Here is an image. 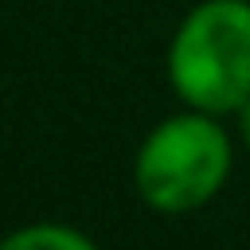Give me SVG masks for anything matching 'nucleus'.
<instances>
[{"label": "nucleus", "instance_id": "obj_1", "mask_svg": "<svg viewBox=\"0 0 250 250\" xmlns=\"http://www.w3.org/2000/svg\"><path fill=\"white\" fill-rule=\"evenodd\" d=\"M176 94L203 113H230L250 102V4L203 0L180 23L168 51Z\"/></svg>", "mask_w": 250, "mask_h": 250}, {"label": "nucleus", "instance_id": "obj_2", "mask_svg": "<svg viewBox=\"0 0 250 250\" xmlns=\"http://www.w3.org/2000/svg\"><path fill=\"white\" fill-rule=\"evenodd\" d=\"M230 172V141L211 113H176L156 125L137 152V191L156 211H191L207 203Z\"/></svg>", "mask_w": 250, "mask_h": 250}, {"label": "nucleus", "instance_id": "obj_3", "mask_svg": "<svg viewBox=\"0 0 250 250\" xmlns=\"http://www.w3.org/2000/svg\"><path fill=\"white\" fill-rule=\"evenodd\" d=\"M0 250H98L86 234L70 230V227H59V223H35V227H23V230H12Z\"/></svg>", "mask_w": 250, "mask_h": 250}, {"label": "nucleus", "instance_id": "obj_4", "mask_svg": "<svg viewBox=\"0 0 250 250\" xmlns=\"http://www.w3.org/2000/svg\"><path fill=\"white\" fill-rule=\"evenodd\" d=\"M242 137H246V145H250V102L242 105Z\"/></svg>", "mask_w": 250, "mask_h": 250}]
</instances>
